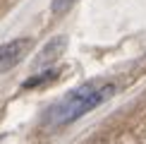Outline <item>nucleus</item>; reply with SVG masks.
<instances>
[{
	"instance_id": "nucleus-1",
	"label": "nucleus",
	"mask_w": 146,
	"mask_h": 144,
	"mask_svg": "<svg viewBox=\"0 0 146 144\" xmlns=\"http://www.w3.org/2000/svg\"><path fill=\"white\" fill-rule=\"evenodd\" d=\"M115 87L106 84V87H96V84H84V87L74 89L72 94H67L62 101H58L53 108H48L46 113V125L48 127H60L67 125L72 120L82 118L84 113L94 111L96 106H101L103 101H108L113 96Z\"/></svg>"
},
{
	"instance_id": "nucleus-2",
	"label": "nucleus",
	"mask_w": 146,
	"mask_h": 144,
	"mask_svg": "<svg viewBox=\"0 0 146 144\" xmlns=\"http://www.w3.org/2000/svg\"><path fill=\"white\" fill-rule=\"evenodd\" d=\"M29 46H31L29 39H15V41H10V43L0 46V72H7V70L15 67V65L27 55Z\"/></svg>"
},
{
	"instance_id": "nucleus-3",
	"label": "nucleus",
	"mask_w": 146,
	"mask_h": 144,
	"mask_svg": "<svg viewBox=\"0 0 146 144\" xmlns=\"http://www.w3.org/2000/svg\"><path fill=\"white\" fill-rule=\"evenodd\" d=\"M55 77H58V72H55V70H48V72H43V75H38V77H31V79H27V82H24V89L41 87L43 82H50V79H55Z\"/></svg>"
},
{
	"instance_id": "nucleus-4",
	"label": "nucleus",
	"mask_w": 146,
	"mask_h": 144,
	"mask_svg": "<svg viewBox=\"0 0 146 144\" xmlns=\"http://www.w3.org/2000/svg\"><path fill=\"white\" fill-rule=\"evenodd\" d=\"M60 48H62V39H55V41H50V46H48V51H43V55H41V63L48 58H55L58 53H60Z\"/></svg>"
},
{
	"instance_id": "nucleus-5",
	"label": "nucleus",
	"mask_w": 146,
	"mask_h": 144,
	"mask_svg": "<svg viewBox=\"0 0 146 144\" xmlns=\"http://www.w3.org/2000/svg\"><path fill=\"white\" fill-rule=\"evenodd\" d=\"M70 3H72V0H55V3H53V12H58V15H60L62 10L70 7Z\"/></svg>"
}]
</instances>
